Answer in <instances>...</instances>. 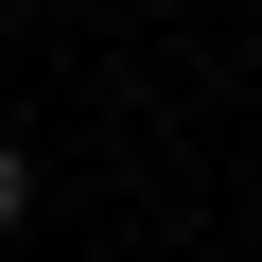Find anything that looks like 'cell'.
Masks as SVG:
<instances>
[{
	"instance_id": "cell-1",
	"label": "cell",
	"mask_w": 262,
	"mask_h": 262,
	"mask_svg": "<svg viewBox=\"0 0 262 262\" xmlns=\"http://www.w3.org/2000/svg\"><path fill=\"white\" fill-rule=\"evenodd\" d=\"M35 210H53V158H35V140H18V122H0V245H18V227H35Z\"/></svg>"
}]
</instances>
